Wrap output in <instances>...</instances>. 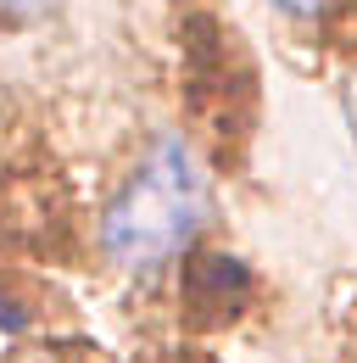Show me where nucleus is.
I'll list each match as a JSON object with an SVG mask.
<instances>
[{
    "mask_svg": "<svg viewBox=\"0 0 357 363\" xmlns=\"http://www.w3.org/2000/svg\"><path fill=\"white\" fill-rule=\"evenodd\" d=\"M207 207H212V196H207L201 162L190 157V145L178 135H162L134 168V179L112 196V207L101 218V246L129 274L162 269L207 224Z\"/></svg>",
    "mask_w": 357,
    "mask_h": 363,
    "instance_id": "1",
    "label": "nucleus"
},
{
    "mask_svg": "<svg viewBox=\"0 0 357 363\" xmlns=\"http://www.w3.org/2000/svg\"><path fill=\"white\" fill-rule=\"evenodd\" d=\"M23 324H28V318H23V308L0 296V330H23Z\"/></svg>",
    "mask_w": 357,
    "mask_h": 363,
    "instance_id": "4",
    "label": "nucleus"
},
{
    "mask_svg": "<svg viewBox=\"0 0 357 363\" xmlns=\"http://www.w3.org/2000/svg\"><path fill=\"white\" fill-rule=\"evenodd\" d=\"M268 6H279V11H290V17H318L329 0H268Z\"/></svg>",
    "mask_w": 357,
    "mask_h": 363,
    "instance_id": "3",
    "label": "nucleus"
},
{
    "mask_svg": "<svg viewBox=\"0 0 357 363\" xmlns=\"http://www.w3.org/2000/svg\"><path fill=\"white\" fill-rule=\"evenodd\" d=\"M50 6H56V0H0V11H6V17H45Z\"/></svg>",
    "mask_w": 357,
    "mask_h": 363,
    "instance_id": "2",
    "label": "nucleus"
}]
</instances>
